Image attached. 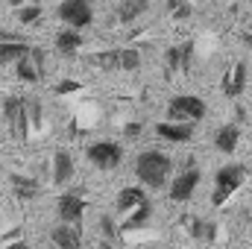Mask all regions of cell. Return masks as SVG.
<instances>
[{
	"label": "cell",
	"instance_id": "1",
	"mask_svg": "<svg viewBox=\"0 0 252 249\" xmlns=\"http://www.w3.org/2000/svg\"><path fill=\"white\" fill-rule=\"evenodd\" d=\"M170 170H173V161H170V156L161 153V150H144V153L135 158V176H138V182L147 185V187H153V190H158V187L167 185Z\"/></svg>",
	"mask_w": 252,
	"mask_h": 249
},
{
	"label": "cell",
	"instance_id": "2",
	"mask_svg": "<svg viewBox=\"0 0 252 249\" xmlns=\"http://www.w3.org/2000/svg\"><path fill=\"white\" fill-rule=\"evenodd\" d=\"M205 112H208V106H205V100L202 97H196V94H179V97H173L170 103H167V118L173 121V124H196V121H202L205 118Z\"/></svg>",
	"mask_w": 252,
	"mask_h": 249
},
{
	"label": "cell",
	"instance_id": "3",
	"mask_svg": "<svg viewBox=\"0 0 252 249\" xmlns=\"http://www.w3.org/2000/svg\"><path fill=\"white\" fill-rule=\"evenodd\" d=\"M244 182H247V167H244V164H223V167L214 173V193H211V202H214V205H223Z\"/></svg>",
	"mask_w": 252,
	"mask_h": 249
},
{
	"label": "cell",
	"instance_id": "4",
	"mask_svg": "<svg viewBox=\"0 0 252 249\" xmlns=\"http://www.w3.org/2000/svg\"><path fill=\"white\" fill-rule=\"evenodd\" d=\"M56 15H59V21L67 24V30H85V27H91V21H94V3L91 0H62L59 3V9H56Z\"/></svg>",
	"mask_w": 252,
	"mask_h": 249
},
{
	"label": "cell",
	"instance_id": "5",
	"mask_svg": "<svg viewBox=\"0 0 252 249\" xmlns=\"http://www.w3.org/2000/svg\"><path fill=\"white\" fill-rule=\"evenodd\" d=\"M3 118H6V124L18 141H24L30 135V126H32L30 124V103L24 97H6L3 100Z\"/></svg>",
	"mask_w": 252,
	"mask_h": 249
},
{
	"label": "cell",
	"instance_id": "6",
	"mask_svg": "<svg viewBox=\"0 0 252 249\" xmlns=\"http://www.w3.org/2000/svg\"><path fill=\"white\" fill-rule=\"evenodd\" d=\"M85 156H88V161H91L97 170H115V167H121V161H124V147L115 144V141H94Z\"/></svg>",
	"mask_w": 252,
	"mask_h": 249
},
{
	"label": "cell",
	"instance_id": "7",
	"mask_svg": "<svg viewBox=\"0 0 252 249\" xmlns=\"http://www.w3.org/2000/svg\"><path fill=\"white\" fill-rule=\"evenodd\" d=\"M85 208H88V202H85L79 193H62V196L56 199L59 223H67V226H79V223H82Z\"/></svg>",
	"mask_w": 252,
	"mask_h": 249
},
{
	"label": "cell",
	"instance_id": "8",
	"mask_svg": "<svg viewBox=\"0 0 252 249\" xmlns=\"http://www.w3.org/2000/svg\"><path fill=\"white\" fill-rule=\"evenodd\" d=\"M199 179H202V173H199L193 164L185 167V170L170 182V190H167V193H170V199H173V202H188L190 196H193V190L199 187Z\"/></svg>",
	"mask_w": 252,
	"mask_h": 249
},
{
	"label": "cell",
	"instance_id": "9",
	"mask_svg": "<svg viewBox=\"0 0 252 249\" xmlns=\"http://www.w3.org/2000/svg\"><path fill=\"white\" fill-rule=\"evenodd\" d=\"M32 53V44H27L21 35L0 32V64H18Z\"/></svg>",
	"mask_w": 252,
	"mask_h": 249
},
{
	"label": "cell",
	"instance_id": "10",
	"mask_svg": "<svg viewBox=\"0 0 252 249\" xmlns=\"http://www.w3.org/2000/svg\"><path fill=\"white\" fill-rule=\"evenodd\" d=\"M247 76H250V67L247 62H235L232 64V70L223 76V94L226 97H241L244 94V88H247Z\"/></svg>",
	"mask_w": 252,
	"mask_h": 249
},
{
	"label": "cell",
	"instance_id": "11",
	"mask_svg": "<svg viewBox=\"0 0 252 249\" xmlns=\"http://www.w3.org/2000/svg\"><path fill=\"white\" fill-rule=\"evenodd\" d=\"M156 135H158L161 141H170V144H188L190 138H193V126L164 121V124H156Z\"/></svg>",
	"mask_w": 252,
	"mask_h": 249
},
{
	"label": "cell",
	"instance_id": "12",
	"mask_svg": "<svg viewBox=\"0 0 252 249\" xmlns=\"http://www.w3.org/2000/svg\"><path fill=\"white\" fill-rule=\"evenodd\" d=\"M53 247L56 249H82V229L79 226H67V223H59L53 232Z\"/></svg>",
	"mask_w": 252,
	"mask_h": 249
},
{
	"label": "cell",
	"instance_id": "13",
	"mask_svg": "<svg viewBox=\"0 0 252 249\" xmlns=\"http://www.w3.org/2000/svg\"><path fill=\"white\" fill-rule=\"evenodd\" d=\"M147 202V190H141L138 185H129L118 190V202H115V211L118 214H132L135 208H141Z\"/></svg>",
	"mask_w": 252,
	"mask_h": 249
},
{
	"label": "cell",
	"instance_id": "14",
	"mask_svg": "<svg viewBox=\"0 0 252 249\" xmlns=\"http://www.w3.org/2000/svg\"><path fill=\"white\" fill-rule=\"evenodd\" d=\"M70 179H73V156L67 150H56V156H53V185L64 187Z\"/></svg>",
	"mask_w": 252,
	"mask_h": 249
},
{
	"label": "cell",
	"instance_id": "15",
	"mask_svg": "<svg viewBox=\"0 0 252 249\" xmlns=\"http://www.w3.org/2000/svg\"><path fill=\"white\" fill-rule=\"evenodd\" d=\"M238 141H241V129H238V124H226V126H220V129L214 132V147H217L220 153H226V156H232V153L238 150Z\"/></svg>",
	"mask_w": 252,
	"mask_h": 249
},
{
	"label": "cell",
	"instance_id": "16",
	"mask_svg": "<svg viewBox=\"0 0 252 249\" xmlns=\"http://www.w3.org/2000/svg\"><path fill=\"white\" fill-rule=\"evenodd\" d=\"M190 59H193V41H185V44H176L164 53V62L170 70H188Z\"/></svg>",
	"mask_w": 252,
	"mask_h": 249
},
{
	"label": "cell",
	"instance_id": "17",
	"mask_svg": "<svg viewBox=\"0 0 252 249\" xmlns=\"http://www.w3.org/2000/svg\"><path fill=\"white\" fill-rule=\"evenodd\" d=\"M12 190L21 202H30L41 193V185L32 179V176H21V173H12Z\"/></svg>",
	"mask_w": 252,
	"mask_h": 249
},
{
	"label": "cell",
	"instance_id": "18",
	"mask_svg": "<svg viewBox=\"0 0 252 249\" xmlns=\"http://www.w3.org/2000/svg\"><path fill=\"white\" fill-rule=\"evenodd\" d=\"M150 0H121L118 3V21L121 24H135L141 15H147Z\"/></svg>",
	"mask_w": 252,
	"mask_h": 249
},
{
	"label": "cell",
	"instance_id": "19",
	"mask_svg": "<svg viewBox=\"0 0 252 249\" xmlns=\"http://www.w3.org/2000/svg\"><path fill=\"white\" fill-rule=\"evenodd\" d=\"M79 47H82V35L76 30H59L56 32V50L62 56H76Z\"/></svg>",
	"mask_w": 252,
	"mask_h": 249
},
{
	"label": "cell",
	"instance_id": "20",
	"mask_svg": "<svg viewBox=\"0 0 252 249\" xmlns=\"http://www.w3.org/2000/svg\"><path fill=\"white\" fill-rule=\"evenodd\" d=\"M190 238H196V241H202V244H211L214 238H217V226L211 223V220H202V217H196V220H190Z\"/></svg>",
	"mask_w": 252,
	"mask_h": 249
},
{
	"label": "cell",
	"instance_id": "21",
	"mask_svg": "<svg viewBox=\"0 0 252 249\" xmlns=\"http://www.w3.org/2000/svg\"><path fill=\"white\" fill-rule=\"evenodd\" d=\"M150 214H153V205H150V202H144L141 208H135V211L126 217V223L121 226V232H135V229L147 226V223H150Z\"/></svg>",
	"mask_w": 252,
	"mask_h": 249
},
{
	"label": "cell",
	"instance_id": "22",
	"mask_svg": "<svg viewBox=\"0 0 252 249\" xmlns=\"http://www.w3.org/2000/svg\"><path fill=\"white\" fill-rule=\"evenodd\" d=\"M100 232H103L106 247H115V244H118V238H121V226L115 223V217H112V214H103V217H100Z\"/></svg>",
	"mask_w": 252,
	"mask_h": 249
},
{
	"label": "cell",
	"instance_id": "23",
	"mask_svg": "<svg viewBox=\"0 0 252 249\" xmlns=\"http://www.w3.org/2000/svg\"><path fill=\"white\" fill-rule=\"evenodd\" d=\"M94 64L100 70H115L121 67V50H103V53H94Z\"/></svg>",
	"mask_w": 252,
	"mask_h": 249
},
{
	"label": "cell",
	"instance_id": "24",
	"mask_svg": "<svg viewBox=\"0 0 252 249\" xmlns=\"http://www.w3.org/2000/svg\"><path fill=\"white\" fill-rule=\"evenodd\" d=\"M138 67H141V50L135 47L121 50V70H138Z\"/></svg>",
	"mask_w": 252,
	"mask_h": 249
},
{
	"label": "cell",
	"instance_id": "25",
	"mask_svg": "<svg viewBox=\"0 0 252 249\" xmlns=\"http://www.w3.org/2000/svg\"><path fill=\"white\" fill-rule=\"evenodd\" d=\"M167 3V12L176 18V21H188L190 18V3L188 0H164Z\"/></svg>",
	"mask_w": 252,
	"mask_h": 249
},
{
	"label": "cell",
	"instance_id": "26",
	"mask_svg": "<svg viewBox=\"0 0 252 249\" xmlns=\"http://www.w3.org/2000/svg\"><path fill=\"white\" fill-rule=\"evenodd\" d=\"M41 18V6H21L18 9V21L21 24H35Z\"/></svg>",
	"mask_w": 252,
	"mask_h": 249
},
{
	"label": "cell",
	"instance_id": "27",
	"mask_svg": "<svg viewBox=\"0 0 252 249\" xmlns=\"http://www.w3.org/2000/svg\"><path fill=\"white\" fill-rule=\"evenodd\" d=\"M82 85L76 82V79H62L59 85H56V94H70V91H79Z\"/></svg>",
	"mask_w": 252,
	"mask_h": 249
},
{
	"label": "cell",
	"instance_id": "28",
	"mask_svg": "<svg viewBox=\"0 0 252 249\" xmlns=\"http://www.w3.org/2000/svg\"><path fill=\"white\" fill-rule=\"evenodd\" d=\"M30 124L32 126L41 124V109H38V103H30Z\"/></svg>",
	"mask_w": 252,
	"mask_h": 249
},
{
	"label": "cell",
	"instance_id": "29",
	"mask_svg": "<svg viewBox=\"0 0 252 249\" xmlns=\"http://www.w3.org/2000/svg\"><path fill=\"white\" fill-rule=\"evenodd\" d=\"M141 129H144L141 124H126V126H124L126 138H138V135H141Z\"/></svg>",
	"mask_w": 252,
	"mask_h": 249
},
{
	"label": "cell",
	"instance_id": "30",
	"mask_svg": "<svg viewBox=\"0 0 252 249\" xmlns=\"http://www.w3.org/2000/svg\"><path fill=\"white\" fill-rule=\"evenodd\" d=\"M3 249H30V244L27 241H12V244H6Z\"/></svg>",
	"mask_w": 252,
	"mask_h": 249
},
{
	"label": "cell",
	"instance_id": "31",
	"mask_svg": "<svg viewBox=\"0 0 252 249\" xmlns=\"http://www.w3.org/2000/svg\"><path fill=\"white\" fill-rule=\"evenodd\" d=\"M241 41H244V44L252 50V32H241Z\"/></svg>",
	"mask_w": 252,
	"mask_h": 249
},
{
	"label": "cell",
	"instance_id": "32",
	"mask_svg": "<svg viewBox=\"0 0 252 249\" xmlns=\"http://www.w3.org/2000/svg\"><path fill=\"white\" fill-rule=\"evenodd\" d=\"M9 3H12L15 9H21V6H24V0H9Z\"/></svg>",
	"mask_w": 252,
	"mask_h": 249
}]
</instances>
